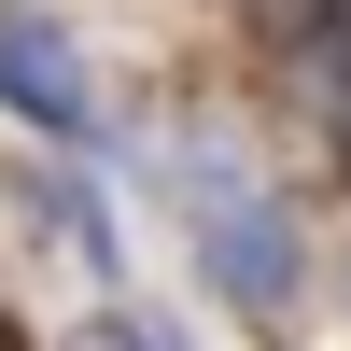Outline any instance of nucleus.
<instances>
[{"mask_svg":"<svg viewBox=\"0 0 351 351\" xmlns=\"http://www.w3.org/2000/svg\"><path fill=\"white\" fill-rule=\"evenodd\" d=\"M84 351H183V337H169V309H141V295H99V309H84Z\"/></svg>","mask_w":351,"mask_h":351,"instance_id":"4","label":"nucleus"},{"mask_svg":"<svg viewBox=\"0 0 351 351\" xmlns=\"http://www.w3.org/2000/svg\"><path fill=\"white\" fill-rule=\"evenodd\" d=\"M0 127L56 141V155H112V99H99L84 43L43 14V0H0Z\"/></svg>","mask_w":351,"mask_h":351,"instance_id":"2","label":"nucleus"},{"mask_svg":"<svg viewBox=\"0 0 351 351\" xmlns=\"http://www.w3.org/2000/svg\"><path fill=\"white\" fill-rule=\"evenodd\" d=\"M295 43H309V71H324V112H337V155H351V14H309Z\"/></svg>","mask_w":351,"mask_h":351,"instance_id":"5","label":"nucleus"},{"mask_svg":"<svg viewBox=\"0 0 351 351\" xmlns=\"http://www.w3.org/2000/svg\"><path fill=\"white\" fill-rule=\"evenodd\" d=\"M0 351H14V337H0Z\"/></svg>","mask_w":351,"mask_h":351,"instance_id":"7","label":"nucleus"},{"mask_svg":"<svg viewBox=\"0 0 351 351\" xmlns=\"http://www.w3.org/2000/svg\"><path fill=\"white\" fill-rule=\"evenodd\" d=\"M14 211L43 225V239L71 253V267L99 281V295H127V225H112V197H99V169H84V155L28 141V155H14Z\"/></svg>","mask_w":351,"mask_h":351,"instance_id":"3","label":"nucleus"},{"mask_svg":"<svg viewBox=\"0 0 351 351\" xmlns=\"http://www.w3.org/2000/svg\"><path fill=\"white\" fill-rule=\"evenodd\" d=\"M155 183H169V225H183L211 309H239V324H295V295H309V225H295V197H281L239 141H211V127L155 141Z\"/></svg>","mask_w":351,"mask_h":351,"instance_id":"1","label":"nucleus"},{"mask_svg":"<svg viewBox=\"0 0 351 351\" xmlns=\"http://www.w3.org/2000/svg\"><path fill=\"white\" fill-rule=\"evenodd\" d=\"M239 14H253V28H309L324 0H239Z\"/></svg>","mask_w":351,"mask_h":351,"instance_id":"6","label":"nucleus"}]
</instances>
